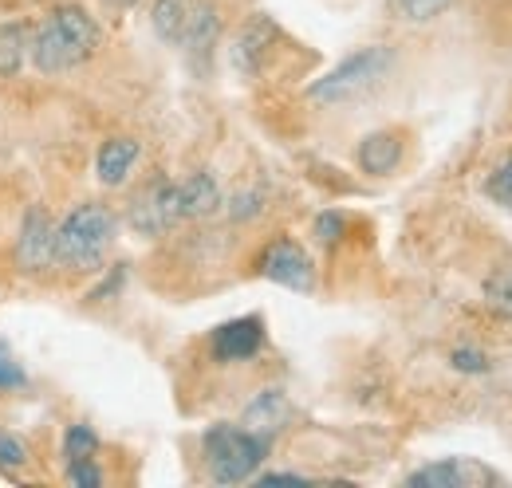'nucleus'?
<instances>
[{
	"mask_svg": "<svg viewBox=\"0 0 512 488\" xmlns=\"http://www.w3.org/2000/svg\"><path fill=\"white\" fill-rule=\"evenodd\" d=\"M67 485L75 488H99L103 485V473L91 465V457H75L71 465H67Z\"/></svg>",
	"mask_w": 512,
	"mask_h": 488,
	"instance_id": "nucleus-18",
	"label": "nucleus"
},
{
	"mask_svg": "<svg viewBox=\"0 0 512 488\" xmlns=\"http://www.w3.org/2000/svg\"><path fill=\"white\" fill-rule=\"evenodd\" d=\"M485 300H489V307H493L497 315L512 319V272H501V276H493V280L485 284Z\"/></svg>",
	"mask_w": 512,
	"mask_h": 488,
	"instance_id": "nucleus-17",
	"label": "nucleus"
},
{
	"mask_svg": "<svg viewBox=\"0 0 512 488\" xmlns=\"http://www.w3.org/2000/svg\"><path fill=\"white\" fill-rule=\"evenodd\" d=\"M260 272H264L268 280L292 288V292H312V284H316V272H312L308 252L292 241L268 244L264 256H260Z\"/></svg>",
	"mask_w": 512,
	"mask_h": 488,
	"instance_id": "nucleus-8",
	"label": "nucleus"
},
{
	"mask_svg": "<svg viewBox=\"0 0 512 488\" xmlns=\"http://www.w3.org/2000/svg\"><path fill=\"white\" fill-rule=\"evenodd\" d=\"M28 28L24 24H0V79L16 75L28 60Z\"/></svg>",
	"mask_w": 512,
	"mask_h": 488,
	"instance_id": "nucleus-16",
	"label": "nucleus"
},
{
	"mask_svg": "<svg viewBox=\"0 0 512 488\" xmlns=\"http://www.w3.org/2000/svg\"><path fill=\"white\" fill-rule=\"evenodd\" d=\"M256 213H260V193H256V189H249V193H237V197H233V217H237V221L256 217Z\"/></svg>",
	"mask_w": 512,
	"mask_h": 488,
	"instance_id": "nucleus-25",
	"label": "nucleus"
},
{
	"mask_svg": "<svg viewBox=\"0 0 512 488\" xmlns=\"http://www.w3.org/2000/svg\"><path fill=\"white\" fill-rule=\"evenodd\" d=\"M16 256L24 268H44L56 260V225L48 221L44 209H28L24 217V229H20V241H16Z\"/></svg>",
	"mask_w": 512,
	"mask_h": 488,
	"instance_id": "nucleus-10",
	"label": "nucleus"
},
{
	"mask_svg": "<svg viewBox=\"0 0 512 488\" xmlns=\"http://www.w3.org/2000/svg\"><path fill=\"white\" fill-rule=\"evenodd\" d=\"M449 363L457 366V370H465V374H485V370H489V355L477 351V347H457V351L449 355Z\"/></svg>",
	"mask_w": 512,
	"mask_h": 488,
	"instance_id": "nucleus-20",
	"label": "nucleus"
},
{
	"mask_svg": "<svg viewBox=\"0 0 512 488\" xmlns=\"http://www.w3.org/2000/svg\"><path fill=\"white\" fill-rule=\"evenodd\" d=\"M386 71H390V48H363V52L347 56L339 67H331L323 79H316L308 95L316 103H347V99L363 95L367 87H375Z\"/></svg>",
	"mask_w": 512,
	"mask_h": 488,
	"instance_id": "nucleus-5",
	"label": "nucleus"
},
{
	"mask_svg": "<svg viewBox=\"0 0 512 488\" xmlns=\"http://www.w3.org/2000/svg\"><path fill=\"white\" fill-rule=\"evenodd\" d=\"M272 40H276V28H272L268 16L249 20V24L241 28L237 44H233V67H237L241 75H256L264 56H268V48H272Z\"/></svg>",
	"mask_w": 512,
	"mask_h": 488,
	"instance_id": "nucleus-11",
	"label": "nucleus"
},
{
	"mask_svg": "<svg viewBox=\"0 0 512 488\" xmlns=\"http://www.w3.org/2000/svg\"><path fill=\"white\" fill-rule=\"evenodd\" d=\"M288 418H292L288 398L280 390H264V394H256V402L245 410V429H253V433L272 441V433H280V429L288 426Z\"/></svg>",
	"mask_w": 512,
	"mask_h": 488,
	"instance_id": "nucleus-13",
	"label": "nucleus"
},
{
	"mask_svg": "<svg viewBox=\"0 0 512 488\" xmlns=\"http://www.w3.org/2000/svg\"><path fill=\"white\" fill-rule=\"evenodd\" d=\"M95 445H99V441H95V433H91L87 426L67 429L64 449H67V457H71V461H75V457H91V453H95Z\"/></svg>",
	"mask_w": 512,
	"mask_h": 488,
	"instance_id": "nucleus-19",
	"label": "nucleus"
},
{
	"mask_svg": "<svg viewBox=\"0 0 512 488\" xmlns=\"http://www.w3.org/2000/svg\"><path fill=\"white\" fill-rule=\"evenodd\" d=\"M115 241V217L107 205H79L56 225V264L64 268H95Z\"/></svg>",
	"mask_w": 512,
	"mask_h": 488,
	"instance_id": "nucleus-2",
	"label": "nucleus"
},
{
	"mask_svg": "<svg viewBox=\"0 0 512 488\" xmlns=\"http://www.w3.org/2000/svg\"><path fill=\"white\" fill-rule=\"evenodd\" d=\"M485 193H489L497 205H512V158L485 182Z\"/></svg>",
	"mask_w": 512,
	"mask_h": 488,
	"instance_id": "nucleus-21",
	"label": "nucleus"
},
{
	"mask_svg": "<svg viewBox=\"0 0 512 488\" xmlns=\"http://www.w3.org/2000/svg\"><path fill=\"white\" fill-rule=\"evenodd\" d=\"M398 162H402V138L394 130H375V134H367L359 142V166H363V174L383 178Z\"/></svg>",
	"mask_w": 512,
	"mask_h": 488,
	"instance_id": "nucleus-12",
	"label": "nucleus"
},
{
	"mask_svg": "<svg viewBox=\"0 0 512 488\" xmlns=\"http://www.w3.org/2000/svg\"><path fill=\"white\" fill-rule=\"evenodd\" d=\"M150 20L166 44H178L186 52H209L221 28L209 0H158Z\"/></svg>",
	"mask_w": 512,
	"mask_h": 488,
	"instance_id": "nucleus-4",
	"label": "nucleus"
},
{
	"mask_svg": "<svg viewBox=\"0 0 512 488\" xmlns=\"http://www.w3.org/2000/svg\"><path fill=\"white\" fill-rule=\"evenodd\" d=\"M95 48H99V24L83 8L67 4L40 24V32L28 44V56L44 75H56V71H71L87 63L95 56Z\"/></svg>",
	"mask_w": 512,
	"mask_h": 488,
	"instance_id": "nucleus-1",
	"label": "nucleus"
},
{
	"mask_svg": "<svg viewBox=\"0 0 512 488\" xmlns=\"http://www.w3.org/2000/svg\"><path fill=\"white\" fill-rule=\"evenodd\" d=\"M178 197H182V217H209L221 205V189L213 174H190L178 185Z\"/></svg>",
	"mask_w": 512,
	"mask_h": 488,
	"instance_id": "nucleus-15",
	"label": "nucleus"
},
{
	"mask_svg": "<svg viewBox=\"0 0 512 488\" xmlns=\"http://www.w3.org/2000/svg\"><path fill=\"white\" fill-rule=\"evenodd\" d=\"M134 162H138V142H134V138H111V142H103L99 162H95L99 182L123 185L127 182V174L134 170Z\"/></svg>",
	"mask_w": 512,
	"mask_h": 488,
	"instance_id": "nucleus-14",
	"label": "nucleus"
},
{
	"mask_svg": "<svg viewBox=\"0 0 512 488\" xmlns=\"http://www.w3.org/2000/svg\"><path fill=\"white\" fill-rule=\"evenodd\" d=\"M316 237H320L323 244H335L343 237V217H339V213H323L320 221H316Z\"/></svg>",
	"mask_w": 512,
	"mask_h": 488,
	"instance_id": "nucleus-24",
	"label": "nucleus"
},
{
	"mask_svg": "<svg viewBox=\"0 0 512 488\" xmlns=\"http://www.w3.org/2000/svg\"><path fill=\"white\" fill-rule=\"evenodd\" d=\"M449 0H398V8L410 16V20H434Z\"/></svg>",
	"mask_w": 512,
	"mask_h": 488,
	"instance_id": "nucleus-22",
	"label": "nucleus"
},
{
	"mask_svg": "<svg viewBox=\"0 0 512 488\" xmlns=\"http://www.w3.org/2000/svg\"><path fill=\"white\" fill-rule=\"evenodd\" d=\"M178 221H186V217H182V197H178V185L174 182L146 185V189L134 197V205H130V225H134V233H142V237H162V233L174 229Z\"/></svg>",
	"mask_w": 512,
	"mask_h": 488,
	"instance_id": "nucleus-6",
	"label": "nucleus"
},
{
	"mask_svg": "<svg viewBox=\"0 0 512 488\" xmlns=\"http://www.w3.org/2000/svg\"><path fill=\"white\" fill-rule=\"evenodd\" d=\"M20 378H24V374L16 370V363H4V359H0V386H16Z\"/></svg>",
	"mask_w": 512,
	"mask_h": 488,
	"instance_id": "nucleus-27",
	"label": "nucleus"
},
{
	"mask_svg": "<svg viewBox=\"0 0 512 488\" xmlns=\"http://www.w3.org/2000/svg\"><path fill=\"white\" fill-rule=\"evenodd\" d=\"M28 461V449H24V441H16V437H0V469H20Z\"/></svg>",
	"mask_w": 512,
	"mask_h": 488,
	"instance_id": "nucleus-23",
	"label": "nucleus"
},
{
	"mask_svg": "<svg viewBox=\"0 0 512 488\" xmlns=\"http://www.w3.org/2000/svg\"><path fill=\"white\" fill-rule=\"evenodd\" d=\"M260 343H264V323H260V315L233 319V323H225V327L213 331V355H217L221 363H245V359H253L256 351H260Z\"/></svg>",
	"mask_w": 512,
	"mask_h": 488,
	"instance_id": "nucleus-9",
	"label": "nucleus"
},
{
	"mask_svg": "<svg viewBox=\"0 0 512 488\" xmlns=\"http://www.w3.org/2000/svg\"><path fill=\"white\" fill-rule=\"evenodd\" d=\"M497 481H501V477H497L489 465L473 461V457H446V461H438V465H426V469L410 473L406 485H414V488H489V485H497Z\"/></svg>",
	"mask_w": 512,
	"mask_h": 488,
	"instance_id": "nucleus-7",
	"label": "nucleus"
},
{
	"mask_svg": "<svg viewBox=\"0 0 512 488\" xmlns=\"http://www.w3.org/2000/svg\"><path fill=\"white\" fill-rule=\"evenodd\" d=\"M268 437L253 429L213 426L205 433V461L217 485H241L256 473V465L268 457Z\"/></svg>",
	"mask_w": 512,
	"mask_h": 488,
	"instance_id": "nucleus-3",
	"label": "nucleus"
},
{
	"mask_svg": "<svg viewBox=\"0 0 512 488\" xmlns=\"http://www.w3.org/2000/svg\"><path fill=\"white\" fill-rule=\"evenodd\" d=\"M256 485H308V477H300V473H264V477H256Z\"/></svg>",
	"mask_w": 512,
	"mask_h": 488,
	"instance_id": "nucleus-26",
	"label": "nucleus"
}]
</instances>
